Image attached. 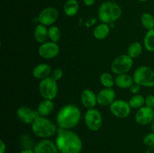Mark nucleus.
Instances as JSON below:
<instances>
[{"label": "nucleus", "instance_id": "obj_1", "mask_svg": "<svg viewBox=\"0 0 154 153\" xmlns=\"http://www.w3.org/2000/svg\"><path fill=\"white\" fill-rule=\"evenodd\" d=\"M55 143L60 153H81L83 148L81 137L72 130L59 128Z\"/></svg>", "mask_w": 154, "mask_h": 153}, {"label": "nucleus", "instance_id": "obj_2", "mask_svg": "<svg viewBox=\"0 0 154 153\" xmlns=\"http://www.w3.org/2000/svg\"><path fill=\"white\" fill-rule=\"evenodd\" d=\"M81 120V112L78 106L72 104L62 106L57 112L56 124L58 128L72 130Z\"/></svg>", "mask_w": 154, "mask_h": 153}, {"label": "nucleus", "instance_id": "obj_3", "mask_svg": "<svg viewBox=\"0 0 154 153\" xmlns=\"http://www.w3.org/2000/svg\"><path fill=\"white\" fill-rule=\"evenodd\" d=\"M32 131L36 136L42 139H49L57 134V124L48 117L39 116L31 125Z\"/></svg>", "mask_w": 154, "mask_h": 153}, {"label": "nucleus", "instance_id": "obj_4", "mask_svg": "<svg viewBox=\"0 0 154 153\" xmlns=\"http://www.w3.org/2000/svg\"><path fill=\"white\" fill-rule=\"evenodd\" d=\"M122 15V9L117 3L107 1L100 4L98 9V16L101 22L113 24L118 20Z\"/></svg>", "mask_w": 154, "mask_h": 153}, {"label": "nucleus", "instance_id": "obj_5", "mask_svg": "<svg viewBox=\"0 0 154 153\" xmlns=\"http://www.w3.org/2000/svg\"><path fill=\"white\" fill-rule=\"evenodd\" d=\"M134 82L141 87L152 88L154 87V70L147 65L138 67L134 71Z\"/></svg>", "mask_w": 154, "mask_h": 153}, {"label": "nucleus", "instance_id": "obj_6", "mask_svg": "<svg viewBox=\"0 0 154 153\" xmlns=\"http://www.w3.org/2000/svg\"><path fill=\"white\" fill-rule=\"evenodd\" d=\"M38 91L43 99L54 100L57 98L59 92L57 81L51 76L42 80L39 82Z\"/></svg>", "mask_w": 154, "mask_h": 153}, {"label": "nucleus", "instance_id": "obj_7", "mask_svg": "<svg viewBox=\"0 0 154 153\" xmlns=\"http://www.w3.org/2000/svg\"><path fill=\"white\" fill-rule=\"evenodd\" d=\"M133 58H131L128 54H121L116 57L112 62L111 70L115 75L127 74L133 66Z\"/></svg>", "mask_w": 154, "mask_h": 153}, {"label": "nucleus", "instance_id": "obj_8", "mask_svg": "<svg viewBox=\"0 0 154 153\" xmlns=\"http://www.w3.org/2000/svg\"><path fill=\"white\" fill-rule=\"evenodd\" d=\"M84 122L89 130L98 131L100 130L103 123L102 113L96 107L87 110L84 114Z\"/></svg>", "mask_w": 154, "mask_h": 153}, {"label": "nucleus", "instance_id": "obj_9", "mask_svg": "<svg viewBox=\"0 0 154 153\" xmlns=\"http://www.w3.org/2000/svg\"><path fill=\"white\" fill-rule=\"evenodd\" d=\"M109 110L113 116L119 118H125L131 113L132 107L129 101L123 99H116L109 106Z\"/></svg>", "mask_w": 154, "mask_h": 153}, {"label": "nucleus", "instance_id": "obj_10", "mask_svg": "<svg viewBox=\"0 0 154 153\" xmlns=\"http://www.w3.org/2000/svg\"><path fill=\"white\" fill-rule=\"evenodd\" d=\"M60 51L58 43L48 40L39 46L38 52V55L45 59H52L59 55Z\"/></svg>", "mask_w": 154, "mask_h": 153}, {"label": "nucleus", "instance_id": "obj_11", "mask_svg": "<svg viewBox=\"0 0 154 153\" xmlns=\"http://www.w3.org/2000/svg\"><path fill=\"white\" fill-rule=\"evenodd\" d=\"M17 117L18 119L26 124L32 125L39 117L37 110H33L27 106H21L17 110Z\"/></svg>", "mask_w": 154, "mask_h": 153}, {"label": "nucleus", "instance_id": "obj_12", "mask_svg": "<svg viewBox=\"0 0 154 153\" xmlns=\"http://www.w3.org/2000/svg\"><path fill=\"white\" fill-rule=\"evenodd\" d=\"M58 10L53 7H48L43 9L39 13L38 20L39 23L45 26H51L58 20Z\"/></svg>", "mask_w": 154, "mask_h": 153}, {"label": "nucleus", "instance_id": "obj_13", "mask_svg": "<svg viewBox=\"0 0 154 153\" xmlns=\"http://www.w3.org/2000/svg\"><path fill=\"white\" fill-rule=\"evenodd\" d=\"M154 118V109L144 105L140 109L137 110L135 114V120L138 124L145 126L150 124Z\"/></svg>", "mask_w": 154, "mask_h": 153}, {"label": "nucleus", "instance_id": "obj_14", "mask_svg": "<svg viewBox=\"0 0 154 153\" xmlns=\"http://www.w3.org/2000/svg\"><path fill=\"white\" fill-rule=\"evenodd\" d=\"M116 100V92L113 88H104L97 93V103L102 106H109Z\"/></svg>", "mask_w": 154, "mask_h": 153}, {"label": "nucleus", "instance_id": "obj_15", "mask_svg": "<svg viewBox=\"0 0 154 153\" xmlns=\"http://www.w3.org/2000/svg\"><path fill=\"white\" fill-rule=\"evenodd\" d=\"M35 153H60L55 142L50 139H42L35 145Z\"/></svg>", "mask_w": 154, "mask_h": 153}, {"label": "nucleus", "instance_id": "obj_16", "mask_svg": "<svg viewBox=\"0 0 154 153\" xmlns=\"http://www.w3.org/2000/svg\"><path fill=\"white\" fill-rule=\"evenodd\" d=\"M81 101L83 106L87 110L95 108L98 104L97 94L90 88H86L81 92Z\"/></svg>", "mask_w": 154, "mask_h": 153}, {"label": "nucleus", "instance_id": "obj_17", "mask_svg": "<svg viewBox=\"0 0 154 153\" xmlns=\"http://www.w3.org/2000/svg\"><path fill=\"white\" fill-rule=\"evenodd\" d=\"M52 70L53 69L50 64H47V63H40L35 66V68H33L32 76L35 79L42 80L48 76H51Z\"/></svg>", "mask_w": 154, "mask_h": 153}, {"label": "nucleus", "instance_id": "obj_18", "mask_svg": "<svg viewBox=\"0 0 154 153\" xmlns=\"http://www.w3.org/2000/svg\"><path fill=\"white\" fill-rule=\"evenodd\" d=\"M54 110V103L53 100L43 99L37 106V111L39 116L48 117L51 115Z\"/></svg>", "mask_w": 154, "mask_h": 153}, {"label": "nucleus", "instance_id": "obj_19", "mask_svg": "<svg viewBox=\"0 0 154 153\" xmlns=\"http://www.w3.org/2000/svg\"><path fill=\"white\" fill-rule=\"evenodd\" d=\"M134 82L133 77L128 73L116 75L115 76V85L121 89L129 88Z\"/></svg>", "mask_w": 154, "mask_h": 153}, {"label": "nucleus", "instance_id": "obj_20", "mask_svg": "<svg viewBox=\"0 0 154 153\" xmlns=\"http://www.w3.org/2000/svg\"><path fill=\"white\" fill-rule=\"evenodd\" d=\"M33 35H34V38L36 40V42H38L40 44L45 43V42L48 41V40H49L48 28H47V26L40 23L36 26L35 28Z\"/></svg>", "mask_w": 154, "mask_h": 153}, {"label": "nucleus", "instance_id": "obj_21", "mask_svg": "<svg viewBox=\"0 0 154 153\" xmlns=\"http://www.w3.org/2000/svg\"><path fill=\"white\" fill-rule=\"evenodd\" d=\"M110 32H111V26L109 24L101 22L95 27L93 34L95 38L97 40H104L109 35Z\"/></svg>", "mask_w": 154, "mask_h": 153}, {"label": "nucleus", "instance_id": "obj_22", "mask_svg": "<svg viewBox=\"0 0 154 153\" xmlns=\"http://www.w3.org/2000/svg\"><path fill=\"white\" fill-rule=\"evenodd\" d=\"M79 3L77 0H67L63 6V11L68 16H74L79 10Z\"/></svg>", "mask_w": 154, "mask_h": 153}, {"label": "nucleus", "instance_id": "obj_23", "mask_svg": "<svg viewBox=\"0 0 154 153\" xmlns=\"http://www.w3.org/2000/svg\"><path fill=\"white\" fill-rule=\"evenodd\" d=\"M144 46L138 41L132 42L129 44L127 49V54L132 58H136L141 55Z\"/></svg>", "mask_w": 154, "mask_h": 153}, {"label": "nucleus", "instance_id": "obj_24", "mask_svg": "<svg viewBox=\"0 0 154 153\" xmlns=\"http://www.w3.org/2000/svg\"><path fill=\"white\" fill-rule=\"evenodd\" d=\"M143 44L146 50L150 52H154V28L147 32L144 35Z\"/></svg>", "mask_w": 154, "mask_h": 153}, {"label": "nucleus", "instance_id": "obj_25", "mask_svg": "<svg viewBox=\"0 0 154 153\" xmlns=\"http://www.w3.org/2000/svg\"><path fill=\"white\" fill-rule=\"evenodd\" d=\"M99 82L104 88H113L115 85V77L108 72H103L99 76Z\"/></svg>", "mask_w": 154, "mask_h": 153}, {"label": "nucleus", "instance_id": "obj_26", "mask_svg": "<svg viewBox=\"0 0 154 153\" xmlns=\"http://www.w3.org/2000/svg\"><path fill=\"white\" fill-rule=\"evenodd\" d=\"M129 104L132 109L138 110L145 105V98L139 94H133L129 100Z\"/></svg>", "mask_w": 154, "mask_h": 153}, {"label": "nucleus", "instance_id": "obj_27", "mask_svg": "<svg viewBox=\"0 0 154 153\" xmlns=\"http://www.w3.org/2000/svg\"><path fill=\"white\" fill-rule=\"evenodd\" d=\"M141 25L144 28L148 30L154 28V16L150 13L143 14L141 17Z\"/></svg>", "mask_w": 154, "mask_h": 153}, {"label": "nucleus", "instance_id": "obj_28", "mask_svg": "<svg viewBox=\"0 0 154 153\" xmlns=\"http://www.w3.org/2000/svg\"><path fill=\"white\" fill-rule=\"evenodd\" d=\"M48 38L49 40L58 43L61 38V31L57 26H51L48 28Z\"/></svg>", "mask_w": 154, "mask_h": 153}, {"label": "nucleus", "instance_id": "obj_29", "mask_svg": "<svg viewBox=\"0 0 154 153\" xmlns=\"http://www.w3.org/2000/svg\"><path fill=\"white\" fill-rule=\"evenodd\" d=\"M20 144L23 148H33L35 146L32 140L28 135H23L21 136Z\"/></svg>", "mask_w": 154, "mask_h": 153}, {"label": "nucleus", "instance_id": "obj_30", "mask_svg": "<svg viewBox=\"0 0 154 153\" xmlns=\"http://www.w3.org/2000/svg\"><path fill=\"white\" fill-rule=\"evenodd\" d=\"M143 143L147 147H150L154 146V132L151 131L147 134L143 139Z\"/></svg>", "mask_w": 154, "mask_h": 153}, {"label": "nucleus", "instance_id": "obj_31", "mask_svg": "<svg viewBox=\"0 0 154 153\" xmlns=\"http://www.w3.org/2000/svg\"><path fill=\"white\" fill-rule=\"evenodd\" d=\"M51 76L54 78L55 80H61L63 76V70H62L61 68H59L54 69V70H52Z\"/></svg>", "mask_w": 154, "mask_h": 153}, {"label": "nucleus", "instance_id": "obj_32", "mask_svg": "<svg viewBox=\"0 0 154 153\" xmlns=\"http://www.w3.org/2000/svg\"><path fill=\"white\" fill-rule=\"evenodd\" d=\"M145 106L154 109V95L149 94L145 98Z\"/></svg>", "mask_w": 154, "mask_h": 153}, {"label": "nucleus", "instance_id": "obj_33", "mask_svg": "<svg viewBox=\"0 0 154 153\" xmlns=\"http://www.w3.org/2000/svg\"><path fill=\"white\" fill-rule=\"evenodd\" d=\"M141 86H140L139 85H138L137 83L134 82L132 85V86H131L129 89L132 94H137L139 93L140 90H141Z\"/></svg>", "mask_w": 154, "mask_h": 153}, {"label": "nucleus", "instance_id": "obj_34", "mask_svg": "<svg viewBox=\"0 0 154 153\" xmlns=\"http://www.w3.org/2000/svg\"><path fill=\"white\" fill-rule=\"evenodd\" d=\"M6 149V144L3 140H0V153H5Z\"/></svg>", "mask_w": 154, "mask_h": 153}, {"label": "nucleus", "instance_id": "obj_35", "mask_svg": "<svg viewBox=\"0 0 154 153\" xmlns=\"http://www.w3.org/2000/svg\"><path fill=\"white\" fill-rule=\"evenodd\" d=\"M83 2H84V4H85L86 6L90 7V6L93 5V4H95L96 0H83Z\"/></svg>", "mask_w": 154, "mask_h": 153}, {"label": "nucleus", "instance_id": "obj_36", "mask_svg": "<svg viewBox=\"0 0 154 153\" xmlns=\"http://www.w3.org/2000/svg\"><path fill=\"white\" fill-rule=\"evenodd\" d=\"M19 153H35L33 148H23Z\"/></svg>", "mask_w": 154, "mask_h": 153}, {"label": "nucleus", "instance_id": "obj_37", "mask_svg": "<svg viewBox=\"0 0 154 153\" xmlns=\"http://www.w3.org/2000/svg\"><path fill=\"white\" fill-rule=\"evenodd\" d=\"M146 153H154V146L150 147H147V149Z\"/></svg>", "mask_w": 154, "mask_h": 153}, {"label": "nucleus", "instance_id": "obj_38", "mask_svg": "<svg viewBox=\"0 0 154 153\" xmlns=\"http://www.w3.org/2000/svg\"><path fill=\"white\" fill-rule=\"evenodd\" d=\"M150 129H151V130L153 132H154V118L153 121H152V122L150 123Z\"/></svg>", "mask_w": 154, "mask_h": 153}, {"label": "nucleus", "instance_id": "obj_39", "mask_svg": "<svg viewBox=\"0 0 154 153\" xmlns=\"http://www.w3.org/2000/svg\"><path fill=\"white\" fill-rule=\"evenodd\" d=\"M138 2H147L148 1V0H138Z\"/></svg>", "mask_w": 154, "mask_h": 153}]
</instances>
